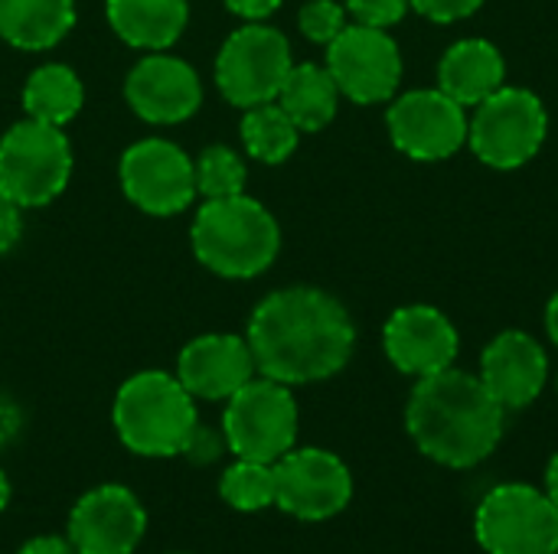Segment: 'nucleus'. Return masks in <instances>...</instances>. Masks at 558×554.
Returning <instances> with one entry per match:
<instances>
[{
  "mask_svg": "<svg viewBox=\"0 0 558 554\" xmlns=\"http://www.w3.org/2000/svg\"><path fill=\"white\" fill-rule=\"evenodd\" d=\"M245 340L258 376L281 385H311L347 369L356 327L333 294L320 287H284L255 307Z\"/></svg>",
  "mask_w": 558,
  "mask_h": 554,
  "instance_id": "nucleus-1",
  "label": "nucleus"
},
{
  "mask_svg": "<svg viewBox=\"0 0 558 554\" xmlns=\"http://www.w3.org/2000/svg\"><path fill=\"white\" fill-rule=\"evenodd\" d=\"M504 408L484 389L481 376L441 369L422 376L405 408V428L415 447L451 470H471L487 460L504 438Z\"/></svg>",
  "mask_w": 558,
  "mask_h": 554,
  "instance_id": "nucleus-2",
  "label": "nucleus"
},
{
  "mask_svg": "<svg viewBox=\"0 0 558 554\" xmlns=\"http://www.w3.org/2000/svg\"><path fill=\"white\" fill-rule=\"evenodd\" d=\"M196 261L229 281L265 274L281 251V229L275 216L252 196L203 199L190 225Z\"/></svg>",
  "mask_w": 558,
  "mask_h": 554,
  "instance_id": "nucleus-3",
  "label": "nucleus"
},
{
  "mask_svg": "<svg viewBox=\"0 0 558 554\" xmlns=\"http://www.w3.org/2000/svg\"><path fill=\"white\" fill-rule=\"evenodd\" d=\"M118 441L141 457H183L190 434L196 431V398L170 372L131 376L111 408Z\"/></svg>",
  "mask_w": 558,
  "mask_h": 554,
  "instance_id": "nucleus-4",
  "label": "nucleus"
},
{
  "mask_svg": "<svg viewBox=\"0 0 558 554\" xmlns=\"http://www.w3.org/2000/svg\"><path fill=\"white\" fill-rule=\"evenodd\" d=\"M72 176V144L62 127L23 118L0 137V189L20 209L49 206Z\"/></svg>",
  "mask_w": 558,
  "mask_h": 554,
  "instance_id": "nucleus-5",
  "label": "nucleus"
},
{
  "mask_svg": "<svg viewBox=\"0 0 558 554\" xmlns=\"http://www.w3.org/2000/svg\"><path fill=\"white\" fill-rule=\"evenodd\" d=\"M298 421L301 418L291 385L255 376L232 398H226V411H222L226 447L239 460L275 464L288 451H294Z\"/></svg>",
  "mask_w": 558,
  "mask_h": 554,
  "instance_id": "nucleus-6",
  "label": "nucleus"
},
{
  "mask_svg": "<svg viewBox=\"0 0 558 554\" xmlns=\"http://www.w3.org/2000/svg\"><path fill=\"white\" fill-rule=\"evenodd\" d=\"M291 42L265 20L239 26L216 56V88L235 108L275 101L291 72Z\"/></svg>",
  "mask_w": 558,
  "mask_h": 554,
  "instance_id": "nucleus-7",
  "label": "nucleus"
},
{
  "mask_svg": "<svg viewBox=\"0 0 558 554\" xmlns=\"http://www.w3.org/2000/svg\"><path fill=\"white\" fill-rule=\"evenodd\" d=\"M474 535L487 554H556V503L530 483H500L481 500Z\"/></svg>",
  "mask_w": 558,
  "mask_h": 554,
  "instance_id": "nucleus-8",
  "label": "nucleus"
},
{
  "mask_svg": "<svg viewBox=\"0 0 558 554\" xmlns=\"http://www.w3.org/2000/svg\"><path fill=\"white\" fill-rule=\"evenodd\" d=\"M549 118L543 101L530 88L504 85L477 104L468 121V140L474 153L497 170H517L533 160L546 140Z\"/></svg>",
  "mask_w": 558,
  "mask_h": 554,
  "instance_id": "nucleus-9",
  "label": "nucleus"
},
{
  "mask_svg": "<svg viewBox=\"0 0 558 554\" xmlns=\"http://www.w3.org/2000/svg\"><path fill=\"white\" fill-rule=\"evenodd\" d=\"M121 193L147 216L170 219L196 199V176L190 153L167 137H144L121 153Z\"/></svg>",
  "mask_w": 558,
  "mask_h": 554,
  "instance_id": "nucleus-10",
  "label": "nucleus"
},
{
  "mask_svg": "<svg viewBox=\"0 0 558 554\" xmlns=\"http://www.w3.org/2000/svg\"><path fill=\"white\" fill-rule=\"evenodd\" d=\"M353 500L350 467L320 447H294L275 460V506L301 522H327Z\"/></svg>",
  "mask_w": 558,
  "mask_h": 554,
  "instance_id": "nucleus-11",
  "label": "nucleus"
},
{
  "mask_svg": "<svg viewBox=\"0 0 558 554\" xmlns=\"http://www.w3.org/2000/svg\"><path fill=\"white\" fill-rule=\"evenodd\" d=\"M327 72L350 101L379 104L389 101L402 82V56L386 29L353 23L327 46Z\"/></svg>",
  "mask_w": 558,
  "mask_h": 554,
  "instance_id": "nucleus-12",
  "label": "nucleus"
},
{
  "mask_svg": "<svg viewBox=\"0 0 558 554\" xmlns=\"http://www.w3.org/2000/svg\"><path fill=\"white\" fill-rule=\"evenodd\" d=\"M124 101L131 111L157 127L183 124L190 121L203 104V82L190 62L180 56L147 52L141 56L128 78H124Z\"/></svg>",
  "mask_w": 558,
  "mask_h": 554,
  "instance_id": "nucleus-13",
  "label": "nucleus"
},
{
  "mask_svg": "<svg viewBox=\"0 0 558 554\" xmlns=\"http://www.w3.org/2000/svg\"><path fill=\"white\" fill-rule=\"evenodd\" d=\"M147 532L141 500L121 483L88 490L69 513L65 539L75 554H134Z\"/></svg>",
  "mask_w": 558,
  "mask_h": 554,
  "instance_id": "nucleus-14",
  "label": "nucleus"
},
{
  "mask_svg": "<svg viewBox=\"0 0 558 554\" xmlns=\"http://www.w3.org/2000/svg\"><path fill=\"white\" fill-rule=\"evenodd\" d=\"M392 144L412 160H445L468 140L464 104H458L441 88L405 91L389 108Z\"/></svg>",
  "mask_w": 558,
  "mask_h": 554,
  "instance_id": "nucleus-15",
  "label": "nucleus"
},
{
  "mask_svg": "<svg viewBox=\"0 0 558 554\" xmlns=\"http://www.w3.org/2000/svg\"><path fill=\"white\" fill-rule=\"evenodd\" d=\"M193 398L203 402H226L245 382L258 376L255 356L245 336L235 333H206L190 340L177 356L173 372Z\"/></svg>",
  "mask_w": 558,
  "mask_h": 554,
  "instance_id": "nucleus-16",
  "label": "nucleus"
},
{
  "mask_svg": "<svg viewBox=\"0 0 558 554\" xmlns=\"http://www.w3.org/2000/svg\"><path fill=\"white\" fill-rule=\"evenodd\" d=\"M389 362L405 376H435L451 369L461 349L454 323L435 307H402L383 330Z\"/></svg>",
  "mask_w": 558,
  "mask_h": 554,
  "instance_id": "nucleus-17",
  "label": "nucleus"
},
{
  "mask_svg": "<svg viewBox=\"0 0 558 554\" xmlns=\"http://www.w3.org/2000/svg\"><path fill=\"white\" fill-rule=\"evenodd\" d=\"M546 376L549 359L543 346L523 330L500 333L481 356V382L500 402L504 411L533 405L546 389Z\"/></svg>",
  "mask_w": 558,
  "mask_h": 554,
  "instance_id": "nucleus-18",
  "label": "nucleus"
},
{
  "mask_svg": "<svg viewBox=\"0 0 558 554\" xmlns=\"http://www.w3.org/2000/svg\"><path fill=\"white\" fill-rule=\"evenodd\" d=\"M105 16L114 36L131 49L163 52L183 36L190 0H105Z\"/></svg>",
  "mask_w": 558,
  "mask_h": 554,
  "instance_id": "nucleus-19",
  "label": "nucleus"
},
{
  "mask_svg": "<svg viewBox=\"0 0 558 554\" xmlns=\"http://www.w3.org/2000/svg\"><path fill=\"white\" fill-rule=\"evenodd\" d=\"M507 65L494 42L487 39H461L454 42L438 69L441 91L458 104H481L487 95L504 88Z\"/></svg>",
  "mask_w": 558,
  "mask_h": 554,
  "instance_id": "nucleus-20",
  "label": "nucleus"
},
{
  "mask_svg": "<svg viewBox=\"0 0 558 554\" xmlns=\"http://www.w3.org/2000/svg\"><path fill=\"white\" fill-rule=\"evenodd\" d=\"M75 26V0H0V39L23 52L59 46Z\"/></svg>",
  "mask_w": 558,
  "mask_h": 554,
  "instance_id": "nucleus-21",
  "label": "nucleus"
},
{
  "mask_svg": "<svg viewBox=\"0 0 558 554\" xmlns=\"http://www.w3.org/2000/svg\"><path fill=\"white\" fill-rule=\"evenodd\" d=\"M275 101L288 111V118L298 124V131L314 134L333 121L340 88H337L333 75L327 72V65L301 62V65H291Z\"/></svg>",
  "mask_w": 558,
  "mask_h": 554,
  "instance_id": "nucleus-22",
  "label": "nucleus"
},
{
  "mask_svg": "<svg viewBox=\"0 0 558 554\" xmlns=\"http://www.w3.org/2000/svg\"><path fill=\"white\" fill-rule=\"evenodd\" d=\"M85 104V85L78 72L65 62H46L29 72L23 85V111L33 121L65 127L72 118H78Z\"/></svg>",
  "mask_w": 558,
  "mask_h": 554,
  "instance_id": "nucleus-23",
  "label": "nucleus"
},
{
  "mask_svg": "<svg viewBox=\"0 0 558 554\" xmlns=\"http://www.w3.org/2000/svg\"><path fill=\"white\" fill-rule=\"evenodd\" d=\"M239 131H242L245 153L258 163H268V167L284 163L298 150V140H301L298 124L288 118V111L278 101L245 108Z\"/></svg>",
  "mask_w": 558,
  "mask_h": 554,
  "instance_id": "nucleus-24",
  "label": "nucleus"
},
{
  "mask_svg": "<svg viewBox=\"0 0 558 554\" xmlns=\"http://www.w3.org/2000/svg\"><path fill=\"white\" fill-rule=\"evenodd\" d=\"M219 496L239 513H262L275 506V464L235 457V464L219 477Z\"/></svg>",
  "mask_w": 558,
  "mask_h": 554,
  "instance_id": "nucleus-25",
  "label": "nucleus"
},
{
  "mask_svg": "<svg viewBox=\"0 0 558 554\" xmlns=\"http://www.w3.org/2000/svg\"><path fill=\"white\" fill-rule=\"evenodd\" d=\"M193 176H196V196L226 199V196L245 193L248 170H245V160L232 147L213 144L193 160Z\"/></svg>",
  "mask_w": 558,
  "mask_h": 554,
  "instance_id": "nucleus-26",
  "label": "nucleus"
},
{
  "mask_svg": "<svg viewBox=\"0 0 558 554\" xmlns=\"http://www.w3.org/2000/svg\"><path fill=\"white\" fill-rule=\"evenodd\" d=\"M298 26L311 42L330 46L347 26V10L337 0H307L298 13Z\"/></svg>",
  "mask_w": 558,
  "mask_h": 554,
  "instance_id": "nucleus-27",
  "label": "nucleus"
},
{
  "mask_svg": "<svg viewBox=\"0 0 558 554\" xmlns=\"http://www.w3.org/2000/svg\"><path fill=\"white\" fill-rule=\"evenodd\" d=\"M409 7H412L409 0H347V10L353 13V20L363 26H376V29L399 23Z\"/></svg>",
  "mask_w": 558,
  "mask_h": 554,
  "instance_id": "nucleus-28",
  "label": "nucleus"
},
{
  "mask_svg": "<svg viewBox=\"0 0 558 554\" xmlns=\"http://www.w3.org/2000/svg\"><path fill=\"white\" fill-rule=\"evenodd\" d=\"M222 451H229V447H226V434L196 424V431L190 434V444H186L183 457L193 460V464H216V460L222 457Z\"/></svg>",
  "mask_w": 558,
  "mask_h": 554,
  "instance_id": "nucleus-29",
  "label": "nucleus"
},
{
  "mask_svg": "<svg viewBox=\"0 0 558 554\" xmlns=\"http://www.w3.org/2000/svg\"><path fill=\"white\" fill-rule=\"evenodd\" d=\"M409 3L435 23H454V20H464L474 10H481L484 0H409Z\"/></svg>",
  "mask_w": 558,
  "mask_h": 554,
  "instance_id": "nucleus-30",
  "label": "nucleus"
},
{
  "mask_svg": "<svg viewBox=\"0 0 558 554\" xmlns=\"http://www.w3.org/2000/svg\"><path fill=\"white\" fill-rule=\"evenodd\" d=\"M23 235V209L0 189V255H7Z\"/></svg>",
  "mask_w": 558,
  "mask_h": 554,
  "instance_id": "nucleus-31",
  "label": "nucleus"
},
{
  "mask_svg": "<svg viewBox=\"0 0 558 554\" xmlns=\"http://www.w3.org/2000/svg\"><path fill=\"white\" fill-rule=\"evenodd\" d=\"M235 16H242V20H248V23H258V20H268L278 7H281V0H222Z\"/></svg>",
  "mask_w": 558,
  "mask_h": 554,
  "instance_id": "nucleus-32",
  "label": "nucleus"
},
{
  "mask_svg": "<svg viewBox=\"0 0 558 554\" xmlns=\"http://www.w3.org/2000/svg\"><path fill=\"white\" fill-rule=\"evenodd\" d=\"M20 428H23V415H20V408L7 398V395H0V451L20 434Z\"/></svg>",
  "mask_w": 558,
  "mask_h": 554,
  "instance_id": "nucleus-33",
  "label": "nucleus"
},
{
  "mask_svg": "<svg viewBox=\"0 0 558 554\" xmlns=\"http://www.w3.org/2000/svg\"><path fill=\"white\" fill-rule=\"evenodd\" d=\"M16 554H75L69 539H59V535H36L29 539Z\"/></svg>",
  "mask_w": 558,
  "mask_h": 554,
  "instance_id": "nucleus-34",
  "label": "nucleus"
},
{
  "mask_svg": "<svg viewBox=\"0 0 558 554\" xmlns=\"http://www.w3.org/2000/svg\"><path fill=\"white\" fill-rule=\"evenodd\" d=\"M546 496L556 503L558 509V454L549 460V467H546Z\"/></svg>",
  "mask_w": 558,
  "mask_h": 554,
  "instance_id": "nucleus-35",
  "label": "nucleus"
},
{
  "mask_svg": "<svg viewBox=\"0 0 558 554\" xmlns=\"http://www.w3.org/2000/svg\"><path fill=\"white\" fill-rule=\"evenodd\" d=\"M546 327H549V336L558 346V294L549 300V310H546Z\"/></svg>",
  "mask_w": 558,
  "mask_h": 554,
  "instance_id": "nucleus-36",
  "label": "nucleus"
},
{
  "mask_svg": "<svg viewBox=\"0 0 558 554\" xmlns=\"http://www.w3.org/2000/svg\"><path fill=\"white\" fill-rule=\"evenodd\" d=\"M7 503H10V480H7V473L0 470V513L7 509Z\"/></svg>",
  "mask_w": 558,
  "mask_h": 554,
  "instance_id": "nucleus-37",
  "label": "nucleus"
},
{
  "mask_svg": "<svg viewBox=\"0 0 558 554\" xmlns=\"http://www.w3.org/2000/svg\"><path fill=\"white\" fill-rule=\"evenodd\" d=\"M177 554H183V552H177Z\"/></svg>",
  "mask_w": 558,
  "mask_h": 554,
  "instance_id": "nucleus-38",
  "label": "nucleus"
},
{
  "mask_svg": "<svg viewBox=\"0 0 558 554\" xmlns=\"http://www.w3.org/2000/svg\"><path fill=\"white\" fill-rule=\"evenodd\" d=\"M556 554H558V549H556Z\"/></svg>",
  "mask_w": 558,
  "mask_h": 554,
  "instance_id": "nucleus-39",
  "label": "nucleus"
}]
</instances>
